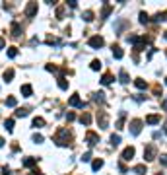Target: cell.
I'll use <instances>...</instances> for the list:
<instances>
[{
    "label": "cell",
    "instance_id": "13",
    "mask_svg": "<svg viewBox=\"0 0 167 175\" xmlns=\"http://www.w3.org/2000/svg\"><path fill=\"white\" fill-rule=\"evenodd\" d=\"M113 12V8H111V4H103V12H101V18H109V14Z\"/></svg>",
    "mask_w": 167,
    "mask_h": 175
},
{
    "label": "cell",
    "instance_id": "12",
    "mask_svg": "<svg viewBox=\"0 0 167 175\" xmlns=\"http://www.w3.org/2000/svg\"><path fill=\"white\" fill-rule=\"evenodd\" d=\"M80 123H82L84 127H88V124L91 123V115H89V113H84V115L80 117Z\"/></svg>",
    "mask_w": 167,
    "mask_h": 175
},
{
    "label": "cell",
    "instance_id": "49",
    "mask_svg": "<svg viewBox=\"0 0 167 175\" xmlns=\"http://www.w3.org/2000/svg\"><path fill=\"white\" fill-rule=\"evenodd\" d=\"M158 175H161V173H158Z\"/></svg>",
    "mask_w": 167,
    "mask_h": 175
},
{
    "label": "cell",
    "instance_id": "42",
    "mask_svg": "<svg viewBox=\"0 0 167 175\" xmlns=\"http://www.w3.org/2000/svg\"><path fill=\"white\" fill-rule=\"evenodd\" d=\"M119 169H121V171H122V173H126V171H128V167H126V166H125V163H121V166H119Z\"/></svg>",
    "mask_w": 167,
    "mask_h": 175
},
{
    "label": "cell",
    "instance_id": "30",
    "mask_svg": "<svg viewBox=\"0 0 167 175\" xmlns=\"http://www.w3.org/2000/svg\"><path fill=\"white\" fill-rule=\"evenodd\" d=\"M111 144L113 146H119V144H121V136H119V134H113L111 136Z\"/></svg>",
    "mask_w": 167,
    "mask_h": 175
},
{
    "label": "cell",
    "instance_id": "48",
    "mask_svg": "<svg viewBox=\"0 0 167 175\" xmlns=\"http://www.w3.org/2000/svg\"><path fill=\"white\" fill-rule=\"evenodd\" d=\"M165 84H167V78H165Z\"/></svg>",
    "mask_w": 167,
    "mask_h": 175
},
{
    "label": "cell",
    "instance_id": "44",
    "mask_svg": "<svg viewBox=\"0 0 167 175\" xmlns=\"http://www.w3.org/2000/svg\"><path fill=\"white\" fill-rule=\"evenodd\" d=\"M4 144H6V140H4V138H0V148L4 146Z\"/></svg>",
    "mask_w": 167,
    "mask_h": 175
},
{
    "label": "cell",
    "instance_id": "26",
    "mask_svg": "<svg viewBox=\"0 0 167 175\" xmlns=\"http://www.w3.org/2000/svg\"><path fill=\"white\" fill-rule=\"evenodd\" d=\"M99 124H101V129H107V127H109V119H107V115H101Z\"/></svg>",
    "mask_w": 167,
    "mask_h": 175
},
{
    "label": "cell",
    "instance_id": "11",
    "mask_svg": "<svg viewBox=\"0 0 167 175\" xmlns=\"http://www.w3.org/2000/svg\"><path fill=\"white\" fill-rule=\"evenodd\" d=\"M19 33H22V27L18 22H14L12 23V37H19Z\"/></svg>",
    "mask_w": 167,
    "mask_h": 175
},
{
    "label": "cell",
    "instance_id": "23",
    "mask_svg": "<svg viewBox=\"0 0 167 175\" xmlns=\"http://www.w3.org/2000/svg\"><path fill=\"white\" fill-rule=\"evenodd\" d=\"M119 78H121V82H122V84H128V82H130V78H128V74H126V70H121Z\"/></svg>",
    "mask_w": 167,
    "mask_h": 175
},
{
    "label": "cell",
    "instance_id": "43",
    "mask_svg": "<svg viewBox=\"0 0 167 175\" xmlns=\"http://www.w3.org/2000/svg\"><path fill=\"white\" fill-rule=\"evenodd\" d=\"M6 47V41H4V37H0V49H4Z\"/></svg>",
    "mask_w": 167,
    "mask_h": 175
},
{
    "label": "cell",
    "instance_id": "31",
    "mask_svg": "<svg viewBox=\"0 0 167 175\" xmlns=\"http://www.w3.org/2000/svg\"><path fill=\"white\" fill-rule=\"evenodd\" d=\"M56 18L58 20L64 18V6H58V8H56Z\"/></svg>",
    "mask_w": 167,
    "mask_h": 175
},
{
    "label": "cell",
    "instance_id": "36",
    "mask_svg": "<svg viewBox=\"0 0 167 175\" xmlns=\"http://www.w3.org/2000/svg\"><path fill=\"white\" fill-rule=\"evenodd\" d=\"M33 142H35V144H41L43 142V136H41V134H33Z\"/></svg>",
    "mask_w": 167,
    "mask_h": 175
},
{
    "label": "cell",
    "instance_id": "5",
    "mask_svg": "<svg viewBox=\"0 0 167 175\" xmlns=\"http://www.w3.org/2000/svg\"><path fill=\"white\" fill-rule=\"evenodd\" d=\"M25 16H27V18H35V16H37V2H29V4L25 6Z\"/></svg>",
    "mask_w": 167,
    "mask_h": 175
},
{
    "label": "cell",
    "instance_id": "3",
    "mask_svg": "<svg viewBox=\"0 0 167 175\" xmlns=\"http://www.w3.org/2000/svg\"><path fill=\"white\" fill-rule=\"evenodd\" d=\"M140 130H142V121L140 119L130 121V134H132V136H138Z\"/></svg>",
    "mask_w": 167,
    "mask_h": 175
},
{
    "label": "cell",
    "instance_id": "19",
    "mask_svg": "<svg viewBox=\"0 0 167 175\" xmlns=\"http://www.w3.org/2000/svg\"><path fill=\"white\" fill-rule=\"evenodd\" d=\"M125 117H126V113L122 111V113H121V119L117 121V129H119V130H121V129H125Z\"/></svg>",
    "mask_w": 167,
    "mask_h": 175
},
{
    "label": "cell",
    "instance_id": "29",
    "mask_svg": "<svg viewBox=\"0 0 167 175\" xmlns=\"http://www.w3.org/2000/svg\"><path fill=\"white\" fill-rule=\"evenodd\" d=\"M8 56L10 59H16V56H18V49H16V47H10L8 49Z\"/></svg>",
    "mask_w": 167,
    "mask_h": 175
},
{
    "label": "cell",
    "instance_id": "41",
    "mask_svg": "<svg viewBox=\"0 0 167 175\" xmlns=\"http://www.w3.org/2000/svg\"><path fill=\"white\" fill-rule=\"evenodd\" d=\"M95 101H103V93H101V92L95 93Z\"/></svg>",
    "mask_w": 167,
    "mask_h": 175
},
{
    "label": "cell",
    "instance_id": "1",
    "mask_svg": "<svg viewBox=\"0 0 167 175\" xmlns=\"http://www.w3.org/2000/svg\"><path fill=\"white\" fill-rule=\"evenodd\" d=\"M68 140H70V134H68V130H66V129H60L58 132H56V136H55V142L58 144V146H66Z\"/></svg>",
    "mask_w": 167,
    "mask_h": 175
},
{
    "label": "cell",
    "instance_id": "45",
    "mask_svg": "<svg viewBox=\"0 0 167 175\" xmlns=\"http://www.w3.org/2000/svg\"><path fill=\"white\" fill-rule=\"evenodd\" d=\"M163 130H165V134H167V121L163 123Z\"/></svg>",
    "mask_w": 167,
    "mask_h": 175
},
{
    "label": "cell",
    "instance_id": "47",
    "mask_svg": "<svg viewBox=\"0 0 167 175\" xmlns=\"http://www.w3.org/2000/svg\"><path fill=\"white\" fill-rule=\"evenodd\" d=\"M165 56H167V51H165Z\"/></svg>",
    "mask_w": 167,
    "mask_h": 175
},
{
    "label": "cell",
    "instance_id": "10",
    "mask_svg": "<svg viewBox=\"0 0 167 175\" xmlns=\"http://www.w3.org/2000/svg\"><path fill=\"white\" fill-rule=\"evenodd\" d=\"M113 56H115V59H122V56H125V53H122V49L119 45H113Z\"/></svg>",
    "mask_w": 167,
    "mask_h": 175
},
{
    "label": "cell",
    "instance_id": "18",
    "mask_svg": "<svg viewBox=\"0 0 167 175\" xmlns=\"http://www.w3.org/2000/svg\"><path fill=\"white\" fill-rule=\"evenodd\" d=\"M103 167V160H93V163H91V169L93 171H99Z\"/></svg>",
    "mask_w": 167,
    "mask_h": 175
},
{
    "label": "cell",
    "instance_id": "15",
    "mask_svg": "<svg viewBox=\"0 0 167 175\" xmlns=\"http://www.w3.org/2000/svg\"><path fill=\"white\" fill-rule=\"evenodd\" d=\"M22 93H23L25 97H29V95L33 93V88L29 86V84H23V86H22Z\"/></svg>",
    "mask_w": 167,
    "mask_h": 175
},
{
    "label": "cell",
    "instance_id": "8",
    "mask_svg": "<svg viewBox=\"0 0 167 175\" xmlns=\"http://www.w3.org/2000/svg\"><path fill=\"white\" fill-rule=\"evenodd\" d=\"M134 154H136V150L132 146H128V148H125L122 150V160H126V161H130L132 158H134Z\"/></svg>",
    "mask_w": 167,
    "mask_h": 175
},
{
    "label": "cell",
    "instance_id": "34",
    "mask_svg": "<svg viewBox=\"0 0 167 175\" xmlns=\"http://www.w3.org/2000/svg\"><path fill=\"white\" fill-rule=\"evenodd\" d=\"M148 14H146V12H140V23H148Z\"/></svg>",
    "mask_w": 167,
    "mask_h": 175
},
{
    "label": "cell",
    "instance_id": "35",
    "mask_svg": "<svg viewBox=\"0 0 167 175\" xmlns=\"http://www.w3.org/2000/svg\"><path fill=\"white\" fill-rule=\"evenodd\" d=\"M27 113H29L27 109H18L16 111V117H27Z\"/></svg>",
    "mask_w": 167,
    "mask_h": 175
},
{
    "label": "cell",
    "instance_id": "22",
    "mask_svg": "<svg viewBox=\"0 0 167 175\" xmlns=\"http://www.w3.org/2000/svg\"><path fill=\"white\" fill-rule=\"evenodd\" d=\"M4 129L8 130V132H12V130H14V119H6V123H4Z\"/></svg>",
    "mask_w": 167,
    "mask_h": 175
},
{
    "label": "cell",
    "instance_id": "7",
    "mask_svg": "<svg viewBox=\"0 0 167 175\" xmlns=\"http://www.w3.org/2000/svg\"><path fill=\"white\" fill-rule=\"evenodd\" d=\"M86 142H88L89 146H93V144L99 142V136H97L95 132H91V130H89V132H86Z\"/></svg>",
    "mask_w": 167,
    "mask_h": 175
},
{
    "label": "cell",
    "instance_id": "17",
    "mask_svg": "<svg viewBox=\"0 0 167 175\" xmlns=\"http://www.w3.org/2000/svg\"><path fill=\"white\" fill-rule=\"evenodd\" d=\"M35 163H37V158H25V160H23V166L25 167H33Z\"/></svg>",
    "mask_w": 167,
    "mask_h": 175
},
{
    "label": "cell",
    "instance_id": "24",
    "mask_svg": "<svg viewBox=\"0 0 167 175\" xmlns=\"http://www.w3.org/2000/svg\"><path fill=\"white\" fill-rule=\"evenodd\" d=\"M58 88H60V90H68V80L60 76V78H58Z\"/></svg>",
    "mask_w": 167,
    "mask_h": 175
},
{
    "label": "cell",
    "instance_id": "16",
    "mask_svg": "<svg viewBox=\"0 0 167 175\" xmlns=\"http://www.w3.org/2000/svg\"><path fill=\"white\" fill-rule=\"evenodd\" d=\"M134 86L138 88V90H146V86H148V84H146V80H142V78H136V80H134Z\"/></svg>",
    "mask_w": 167,
    "mask_h": 175
},
{
    "label": "cell",
    "instance_id": "4",
    "mask_svg": "<svg viewBox=\"0 0 167 175\" xmlns=\"http://www.w3.org/2000/svg\"><path fill=\"white\" fill-rule=\"evenodd\" d=\"M103 45H105V41H103V37H101V35H93V37H89V47H91V49H101Z\"/></svg>",
    "mask_w": 167,
    "mask_h": 175
},
{
    "label": "cell",
    "instance_id": "20",
    "mask_svg": "<svg viewBox=\"0 0 167 175\" xmlns=\"http://www.w3.org/2000/svg\"><path fill=\"white\" fill-rule=\"evenodd\" d=\"M82 18H84V22H91L93 20V12L91 10H86V12L82 14Z\"/></svg>",
    "mask_w": 167,
    "mask_h": 175
},
{
    "label": "cell",
    "instance_id": "33",
    "mask_svg": "<svg viewBox=\"0 0 167 175\" xmlns=\"http://www.w3.org/2000/svg\"><path fill=\"white\" fill-rule=\"evenodd\" d=\"M132 171H134V173H140V175H142V173H146V166H136Z\"/></svg>",
    "mask_w": 167,
    "mask_h": 175
},
{
    "label": "cell",
    "instance_id": "9",
    "mask_svg": "<svg viewBox=\"0 0 167 175\" xmlns=\"http://www.w3.org/2000/svg\"><path fill=\"white\" fill-rule=\"evenodd\" d=\"M159 121H161V117H159V115H148V117H146V123H148V124H158Z\"/></svg>",
    "mask_w": 167,
    "mask_h": 175
},
{
    "label": "cell",
    "instance_id": "46",
    "mask_svg": "<svg viewBox=\"0 0 167 175\" xmlns=\"http://www.w3.org/2000/svg\"><path fill=\"white\" fill-rule=\"evenodd\" d=\"M163 37H165V39H167V31H165V35H163Z\"/></svg>",
    "mask_w": 167,
    "mask_h": 175
},
{
    "label": "cell",
    "instance_id": "2",
    "mask_svg": "<svg viewBox=\"0 0 167 175\" xmlns=\"http://www.w3.org/2000/svg\"><path fill=\"white\" fill-rule=\"evenodd\" d=\"M158 158V150H155V146L153 144H148V146L144 148V160L146 161H152Z\"/></svg>",
    "mask_w": 167,
    "mask_h": 175
},
{
    "label": "cell",
    "instance_id": "21",
    "mask_svg": "<svg viewBox=\"0 0 167 175\" xmlns=\"http://www.w3.org/2000/svg\"><path fill=\"white\" fill-rule=\"evenodd\" d=\"M12 78H14V70H12V68L4 70V80H6V82H12Z\"/></svg>",
    "mask_w": 167,
    "mask_h": 175
},
{
    "label": "cell",
    "instance_id": "14",
    "mask_svg": "<svg viewBox=\"0 0 167 175\" xmlns=\"http://www.w3.org/2000/svg\"><path fill=\"white\" fill-rule=\"evenodd\" d=\"M111 82H113V74L107 72V74H103V76H101V84H103V86H109Z\"/></svg>",
    "mask_w": 167,
    "mask_h": 175
},
{
    "label": "cell",
    "instance_id": "6",
    "mask_svg": "<svg viewBox=\"0 0 167 175\" xmlns=\"http://www.w3.org/2000/svg\"><path fill=\"white\" fill-rule=\"evenodd\" d=\"M68 105H70V107H84V101L80 99L78 93H74V95H72V97L68 99Z\"/></svg>",
    "mask_w": 167,
    "mask_h": 175
},
{
    "label": "cell",
    "instance_id": "25",
    "mask_svg": "<svg viewBox=\"0 0 167 175\" xmlns=\"http://www.w3.org/2000/svg\"><path fill=\"white\" fill-rule=\"evenodd\" d=\"M6 105H8V107H16V105H18V99H16L14 95H10L8 99H6Z\"/></svg>",
    "mask_w": 167,
    "mask_h": 175
},
{
    "label": "cell",
    "instance_id": "38",
    "mask_svg": "<svg viewBox=\"0 0 167 175\" xmlns=\"http://www.w3.org/2000/svg\"><path fill=\"white\" fill-rule=\"evenodd\" d=\"M89 160H91V152H86L82 156V161H89Z\"/></svg>",
    "mask_w": 167,
    "mask_h": 175
},
{
    "label": "cell",
    "instance_id": "40",
    "mask_svg": "<svg viewBox=\"0 0 167 175\" xmlns=\"http://www.w3.org/2000/svg\"><path fill=\"white\" fill-rule=\"evenodd\" d=\"M66 6H70V8H76L78 6V0H68V4Z\"/></svg>",
    "mask_w": 167,
    "mask_h": 175
},
{
    "label": "cell",
    "instance_id": "28",
    "mask_svg": "<svg viewBox=\"0 0 167 175\" xmlns=\"http://www.w3.org/2000/svg\"><path fill=\"white\" fill-rule=\"evenodd\" d=\"M153 20H155V22H165V20H167V12H159Z\"/></svg>",
    "mask_w": 167,
    "mask_h": 175
},
{
    "label": "cell",
    "instance_id": "39",
    "mask_svg": "<svg viewBox=\"0 0 167 175\" xmlns=\"http://www.w3.org/2000/svg\"><path fill=\"white\" fill-rule=\"evenodd\" d=\"M159 161H161V166H165V167H167V154H163V156L159 158Z\"/></svg>",
    "mask_w": 167,
    "mask_h": 175
},
{
    "label": "cell",
    "instance_id": "32",
    "mask_svg": "<svg viewBox=\"0 0 167 175\" xmlns=\"http://www.w3.org/2000/svg\"><path fill=\"white\" fill-rule=\"evenodd\" d=\"M99 68H101V60H97V59L91 60V70H99Z\"/></svg>",
    "mask_w": 167,
    "mask_h": 175
},
{
    "label": "cell",
    "instance_id": "27",
    "mask_svg": "<svg viewBox=\"0 0 167 175\" xmlns=\"http://www.w3.org/2000/svg\"><path fill=\"white\" fill-rule=\"evenodd\" d=\"M43 124H45V119H43V117H35V119H33V127H43Z\"/></svg>",
    "mask_w": 167,
    "mask_h": 175
},
{
    "label": "cell",
    "instance_id": "37",
    "mask_svg": "<svg viewBox=\"0 0 167 175\" xmlns=\"http://www.w3.org/2000/svg\"><path fill=\"white\" fill-rule=\"evenodd\" d=\"M74 119H76V115L72 113V111H70V113H66V121H68V123H72Z\"/></svg>",
    "mask_w": 167,
    "mask_h": 175
}]
</instances>
